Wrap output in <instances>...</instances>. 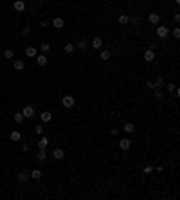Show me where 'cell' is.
I'll list each match as a JSON object with an SVG mask.
<instances>
[{
	"label": "cell",
	"instance_id": "obj_29",
	"mask_svg": "<svg viewBox=\"0 0 180 200\" xmlns=\"http://www.w3.org/2000/svg\"><path fill=\"white\" fill-rule=\"evenodd\" d=\"M153 85H155V89H160V85H162V78H157Z\"/></svg>",
	"mask_w": 180,
	"mask_h": 200
},
{
	"label": "cell",
	"instance_id": "obj_18",
	"mask_svg": "<svg viewBox=\"0 0 180 200\" xmlns=\"http://www.w3.org/2000/svg\"><path fill=\"white\" fill-rule=\"evenodd\" d=\"M123 130H124L126 133H133V132H135V126H133V123H124Z\"/></svg>",
	"mask_w": 180,
	"mask_h": 200
},
{
	"label": "cell",
	"instance_id": "obj_14",
	"mask_svg": "<svg viewBox=\"0 0 180 200\" xmlns=\"http://www.w3.org/2000/svg\"><path fill=\"white\" fill-rule=\"evenodd\" d=\"M11 141H15V143L22 141V133H20V132H16V130H13V132H11Z\"/></svg>",
	"mask_w": 180,
	"mask_h": 200
},
{
	"label": "cell",
	"instance_id": "obj_17",
	"mask_svg": "<svg viewBox=\"0 0 180 200\" xmlns=\"http://www.w3.org/2000/svg\"><path fill=\"white\" fill-rule=\"evenodd\" d=\"M25 9V2H24V0H16V2H15V11H24Z\"/></svg>",
	"mask_w": 180,
	"mask_h": 200
},
{
	"label": "cell",
	"instance_id": "obj_4",
	"mask_svg": "<svg viewBox=\"0 0 180 200\" xmlns=\"http://www.w3.org/2000/svg\"><path fill=\"white\" fill-rule=\"evenodd\" d=\"M119 148L124 150V151H126V150H130V148H131V141H130V139H126V137L121 139V141H119Z\"/></svg>",
	"mask_w": 180,
	"mask_h": 200
},
{
	"label": "cell",
	"instance_id": "obj_31",
	"mask_svg": "<svg viewBox=\"0 0 180 200\" xmlns=\"http://www.w3.org/2000/svg\"><path fill=\"white\" fill-rule=\"evenodd\" d=\"M4 56L7 58V59H11V58H13V51H11V49H7V51L4 52Z\"/></svg>",
	"mask_w": 180,
	"mask_h": 200
},
{
	"label": "cell",
	"instance_id": "obj_30",
	"mask_svg": "<svg viewBox=\"0 0 180 200\" xmlns=\"http://www.w3.org/2000/svg\"><path fill=\"white\" fill-rule=\"evenodd\" d=\"M166 89H168V92H173V90L177 89V85L175 83H169V85H166Z\"/></svg>",
	"mask_w": 180,
	"mask_h": 200
},
{
	"label": "cell",
	"instance_id": "obj_10",
	"mask_svg": "<svg viewBox=\"0 0 180 200\" xmlns=\"http://www.w3.org/2000/svg\"><path fill=\"white\" fill-rule=\"evenodd\" d=\"M90 45H92V47H94V49L97 51V49H101V47H103V40L97 36V38H94V40L90 42Z\"/></svg>",
	"mask_w": 180,
	"mask_h": 200
},
{
	"label": "cell",
	"instance_id": "obj_20",
	"mask_svg": "<svg viewBox=\"0 0 180 200\" xmlns=\"http://www.w3.org/2000/svg\"><path fill=\"white\" fill-rule=\"evenodd\" d=\"M110 56H112V52H110V51H101V54H99V58H101L103 61H108Z\"/></svg>",
	"mask_w": 180,
	"mask_h": 200
},
{
	"label": "cell",
	"instance_id": "obj_1",
	"mask_svg": "<svg viewBox=\"0 0 180 200\" xmlns=\"http://www.w3.org/2000/svg\"><path fill=\"white\" fill-rule=\"evenodd\" d=\"M22 114H24L25 119H32V117H34V108H32L31 105H25L24 110H22Z\"/></svg>",
	"mask_w": 180,
	"mask_h": 200
},
{
	"label": "cell",
	"instance_id": "obj_25",
	"mask_svg": "<svg viewBox=\"0 0 180 200\" xmlns=\"http://www.w3.org/2000/svg\"><path fill=\"white\" fill-rule=\"evenodd\" d=\"M34 132L38 133V135H43V132H45V128H43V124H36V126H34Z\"/></svg>",
	"mask_w": 180,
	"mask_h": 200
},
{
	"label": "cell",
	"instance_id": "obj_26",
	"mask_svg": "<svg viewBox=\"0 0 180 200\" xmlns=\"http://www.w3.org/2000/svg\"><path fill=\"white\" fill-rule=\"evenodd\" d=\"M153 96H155V99H162V90L160 89H153Z\"/></svg>",
	"mask_w": 180,
	"mask_h": 200
},
{
	"label": "cell",
	"instance_id": "obj_21",
	"mask_svg": "<svg viewBox=\"0 0 180 200\" xmlns=\"http://www.w3.org/2000/svg\"><path fill=\"white\" fill-rule=\"evenodd\" d=\"M47 144H49V139L47 137H42V139H40V143H38V148L45 150V148H47Z\"/></svg>",
	"mask_w": 180,
	"mask_h": 200
},
{
	"label": "cell",
	"instance_id": "obj_23",
	"mask_svg": "<svg viewBox=\"0 0 180 200\" xmlns=\"http://www.w3.org/2000/svg\"><path fill=\"white\" fill-rule=\"evenodd\" d=\"M128 22H130V16H128V15H119V24L126 25Z\"/></svg>",
	"mask_w": 180,
	"mask_h": 200
},
{
	"label": "cell",
	"instance_id": "obj_6",
	"mask_svg": "<svg viewBox=\"0 0 180 200\" xmlns=\"http://www.w3.org/2000/svg\"><path fill=\"white\" fill-rule=\"evenodd\" d=\"M40 119H42V123H51L52 121V114H51L49 110H45V112L40 114Z\"/></svg>",
	"mask_w": 180,
	"mask_h": 200
},
{
	"label": "cell",
	"instance_id": "obj_7",
	"mask_svg": "<svg viewBox=\"0 0 180 200\" xmlns=\"http://www.w3.org/2000/svg\"><path fill=\"white\" fill-rule=\"evenodd\" d=\"M153 59H155V51H151V49H148L144 52V61H148V63H151Z\"/></svg>",
	"mask_w": 180,
	"mask_h": 200
},
{
	"label": "cell",
	"instance_id": "obj_28",
	"mask_svg": "<svg viewBox=\"0 0 180 200\" xmlns=\"http://www.w3.org/2000/svg\"><path fill=\"white\" fill-rule=\"evenodd\" d=\"M151 171H153V166H146V168L142 170V173H144V175H150Z\"/></svg>",
	"mask_w": 180,
	"mask_h": 200
},
{
	"label": "cell",
	"instance_id": "obj_13",
	"mask_svg": "<svg viewBox=\"0 0 180 200\" xmlns=\"http://www.w3.org/2000/svg\"><path fill=\"white\" fill-rule=\"evenodd\" d=\"M88 45H90V43L83 38V40H79V42L76 43V47H78V49H81V51H85V49H88Z\"/></svg>",
	"mask_w": 180,
	"mask_h": 200
},
{
	"label": "cell",
	"instance_id": "obj_15",
	"mask_svg": "<svg viewBox=\"0 0 180 200\" xmlns=\"http://www.w3.org/2000/svg\"><path fill=\"white\" fill-rule=\"evenodd\" d=\"M38 161L40 162H43V161H47V153H45V150H42V148H38Z\"/></svg>",
	"mask_w": 180,
	"mask_h": 200
},
{
	"label": "cell",
	"instance_id": "obj_22",
	"mask_svg": "<svg viewBox=\"0 0 180 200\" xmlns=\"http://www.w3.org/2000/svg\"><path fill=\"white\" fill-rule=\"evenodd\" d=\"M63 49H65L67 54H72V52H74V49H76V45H74V43H67Z\"/></svg>",
	"mask_w": 180,
	"mask_h": 200
},
{
	"label": "cell",
	"instance_id": "obj_9",
	"mask_svg": "<svg viewBox=\"0 0 180 200\" xmlns=\"http://www.w3.org/2000/svg\"><path fill=\"white\" fill-rule=\"evenodd\" d=\"M148 20H150V24H158L160 22V15H158V13H150V16H148Z\"/></svg>",
	"mask_w": 180,
	"mask_h": 200
},
{
	"label": "cell",
	"instance_id": "obj_8",
	"mask_svg": "<svg viewBox=\"0 0 180 200\" xmlns=\"http://www.w3.org/2000/svg\"><path fill=\"white\" fill-rule=\"evenodd\" d=\"M47 61H49V58L47 56H45V54H36V63L40 65V67H45V65H47Z\"/></svg>",
	"mask_w": 180,
	"mask_h": 200
},
{
	"label": "cell",
	"instance_id": "obj_38",
	"mask_svg": "<svg viewBox=\"0 0 180 200\" xmlns=\"http://www.w3.org/2000/svg\"><path fill=\"white\" fill-rule=\"evenodd\" d=\"M173 18H175V22H180V15H178V13H175V16H173Z\"/></svg>",
	"mask_w": 180,
	"mask_h": 200
},
{
	"label": "cell",
	"instance_id": "obj_37",
	"mask_svg": "<svg viewBox=\"0 0 180 200\" xmlns=\"http://www.w3.org/2000/svg\"><path fill=\"white\" fill-rule=\"evenodd\" d=\"M146 85H148V89H151V90H153V89H155V85H153V81H148V83H146Z\"/></svg>",
	"mask_w": 180,
	"mask_h": 200
},
{
	"label": "cell",
	"instance_id": "obj_39",
	"mask_svg": "<svg viewBox=\"0 0 180 200\" xmlns=\"http://www.w3.org/2000/svg\"><path fill=\"white\" fill-rule=\"evenodd\" d=\"M175 2H177V4H180V0H175Z\"/></svg>",
	"mask_w": 180,
	"mask_h": 200
},
{
	"label": "cell",
	"instance_id": "obj_11",
	"mask_svg": "<svg viewBox=\"0 0 180 200\" xmlns=\"http://www.w3.org/2000/svg\"><path fill=\"white\" fill-rule=\"evenodd\" d=\"M42 177H43V171L42 170H32L31 171V178H34V180H40Z\"/></svg>",
	"mask_w": 180,
	"mask_h": 200
},
{
	"label": "cell",
	"instance_id": "obj_27",
	"mask_svg": "<svg viewBox=\"0 0 180 200\" xmlns=\"http://www.w3.org/2000/svg\"><path fill=\"white\" fill-rule=\"evenodd\" d=\"M24 119H25V117H24V114H22V112H18V114H15V121H16V123H22Z\"/></svg>",
	"mask_w": 180,
	"mask_h": 200
},
{
	"label": "cell",
	"instance_id": "obj_16",
	"mask_svg": "<svg viewBox=\"0 0 180 200\" xmlns=\"http://www.w3.org/2000/svg\"><path fill=\"white\" fill-rule=\"evenodd\" d=\"M16 178H18V182H27L29 175H27L25 171H20V173H16Z\"/></svg>",
	"mask_w": 180,
	"mask_h": 200
},
{
	"label": "cell",
	"instance_id": "obj_12",
	"mask_svg": "<svg viewBox=\"0 0 180 200\" xmlns=\"http://www.w3.org/2000/svg\"><path fill=\"white\" fill-rule=\"evenodd\" d=\"M52 25H54L56 29H61L63 25H65V20L63 18H54V20H52Z\"/></svg>",
	"mask_w": 180,
	"mask_h": 200
},
{
	"label": "cell",
	"instance_id": "obj_34",
	"mask_svg": "<svg viewBox=\"0 0 180 200\" xmlns=\"http://www.w3.org/2000/svg\"><path fill=\"white\" fill-rule=\"evenodd\" d=\"M29 31H31V27H27V25H25V27L22 29V34L25 36V34H29Z\"/></svg>",
	"mask_w": 180,
	"mask_h": 200
},
{
	"label": "cell",
	"instance_id": "obj_36",
	"mask_svg": "<svg viewBox=\"0 0 180 200\" xmlns=\"http://www.w3.org/2000/svg\"><path fill=\"white\" fill-rule=\"evenodd\" d=\"M22 151H29V144H22Z\"/></svg>",
	"mask_w": 180,
	"mask_h": 200
},
{
	"label": "cell",
	"instance_id": "obj_33",
	"mask_svg": "<svg viewBox=\"0 0 180 200\" xmlns=\"http://www.w3.org/2000/svg\"><path fill=\"white\" fill-rule=\"evenodd\" d=\"M40 47H42V51H43V52H47V51L51 49V45H49V43H42Z\"/></svg>",
	"mask_w": 180,
	"mask_h": 200
},
{
	"label": "cell",
	"instance_id": "obj_5",
	"mask_svg": "<svg viewBox=\"0 0 180 200\" xmlns=\"http://www.w3.org/2000/svg\"><path fill=\"white\" fill-rule=\"evenodd\" d=\"M63 157H65V150H61V148H56L54 151H52V159H56V161H61Z\"/></svg>",
	"mask_w": 180,
	"mask_h": 200
},
{
	"label": "cell",
	"instance_id": "obj_3",
	"mask_svg": "<svg viewBox=\"0 0 180 200\" xmlns=\"http://www.w3.org/2000/svg\"><path fill=\"white\" fill-rule=\"evenodd\" d=\"M169 34V27H166V25H158L157 27V36L158 38H166Z\"/></svg>",
	"mask_w": 180,
	"mask_h": 200
},
{
	"label": "cell",
	"instance_id": "obj_24",
	"mask_svg": "<svg viewBox=\"0 0 180 200\" xmlns=\"http://www.w3.org/2000/svg\"><path fill=\"white\" fill-rule=\"evenodd\" d=\"M13 65H15V70H24V61L22 59H16Z\"/></svg>",
	"mask_w": 180,
	"mask_h": 200
},
{
	"label": "cell",
	"instance_id": "obj_32",
	"mask_svg": "<svg viewBox=\"0 0 180 200\" xmlns=\"http://www.w3.org/2000/svg\"><path fill=\"white\" fill-rule=\"evenodd\" d=\"M173 36H175L177 40L180 38V29H178V27H175V29H173Z\"/></svg>",
	"mask_w": 180,
	"mask_h": 200
},
{
	"label": "cell",
	"instance_id": "obj_19",
	"mask_svg": "<svg viewBox=\"0 0 180 200\" xmlns=\"http://www.w3.org/2000/svg\"><path fill=\"white\" fill-rule=\"evenodd\" d=\"M38 54V52H36V47H27V49H25V56H29V58H34Z\"/></svg>",
	"mask_w": 180,
	"mask_h": 200
},
{
	"label": "cell",
	"instance_id": "obj_35",
	"mask_svg": "<svg viewBox=\"0 0 180 200\" xmlns=\"http://www.w3.org/2000/svg\"><path fill=\"white\" fill-rule=\"evenodd\" d=\"M119 132H121V130H119V128H112V135H117V133Z\"/></svg>",
	"mask_w": 180,
	"mask_h": 200
},
{
	"label": "cell",
	"instance_id": "obj_2",
	"mask_svg": "<svg viewBox=\"0 0 180 200\" xmlns=\"http://www.w3.org/2000/svg\"><path fill=\"white\" fill-rule=\"evenodd\" d=\"M74 103H76V99L72 97V96H63V99H61V105L65 106V108H72Z\"/></svg>",
	"mask_w": 180,
	"mask_h": 200
}]
</instances>
